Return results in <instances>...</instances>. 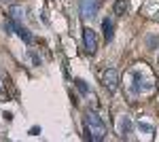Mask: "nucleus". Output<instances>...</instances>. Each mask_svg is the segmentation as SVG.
<instances>
[{
  "instance_id": "obj_4",
  "label": "nucleus",
  "mask_w": 159,
  "mask_h": 142,
  "mask_svg": "<svg viewBox=\"0 0 159 142\" xmlns=\"http://www.w3.org/2000/svg\"><path fill=\"white\" fill-rule=\"evenodd\" d=\"M83 45H85L87 53H96V49H98V36H96V32L91 28L83 30Z\"/></svg>"
},
{
  "instance_id": "obj_11",
  "label": "nucleus",
  "mask_w": 159,
  "mask_h": 142,
  "mask_svg": "<svg viewBox=\"0 0 159 142\" xmlns=\"http://www.w3.org/2000/svg\"><path fill=\"white\" fill-rule=\"evenodd\" d=\"M17 34L21 36V38L25 40V43H30V40H32V36L28 34V30H25V28H21V25H17Z\"/></svg>"
},
{
  "instance_id": "obj_6",
  "label": "nucleus",
  "mask_w": 159,
  "mask_h": 142,
  "mask_svg": "<svg viewBox=\"0 0 159 142\" xmlns=\"http://www.w3.org/2000/svg\"><path fill=\"white\" fill-rule=\"evenodd\" d=\"M102 30H104V38L106 40H112V30H115V24H112V19H104L102 21Z\"/></svg>"
},
{
  "instance_id": "obj_3",
  "label": "nucleus",
  "mask_w": 159,
  "mask_h": 142,
  "mask_svg": "<svg viewBox=\"0 0 159 142\" xmlns=\"http://www.w3.org/2000/svg\"><path fill=\"white\" fill-rule=\"evenodd\" d=\"M102 83H104V87L108 91H117V87H119V72H117V68L102 70Z\"/></svg>"
},
{
  "instance_id": "obj_8",
  "label": "nucleus",
  "mask_w": 159,
  "mask_h": 142,
  "mask_svg": "<svg viewBox=\"0 0 159 142\" xmlns=\"http://www.w3.org/2000/svg\"><path fill=\"white\" fill-rule=\"evenodd\" d=\"M112 11H115V15H125L127 13V2L125 0H117L115 7H112Z\"/></svg>"
},
{
  "instance_id": "obj_5",
  "label": "nucleus",
  "mask_w": 159,
  "mask_h": 142,
  "mask_svg": "<svg viewBox=\"0 0 159 142\" xmlns=\"http://www.w3.org/2000/svg\"><path fill=\"white\" fill-rule=\"evenodd\" d=\"M98 13V0H81V17L93 19Z\"/></svg>"
},
{
  "instance_id": "obj_7",
  "label": "nucleus",
  "mask_w": 159,
  "mask_h": 142,
  "mask_svg": "<svg viewBox=\"0 0 159 142\" xmlns=\"http://www.w3.org/2000/svg\"><path fill=\"white\" fill-rule=\"evenodd\" d=\"M119 127H121V134H123V136L132 134V121H129L127 117H121V121H119Z\"/></svg>"
},
{
  "instance_id": "obj_13",
  "label": "nucleus",
  "mask_w": 159,
  "mask_h": 142,
  "mask_svg": "<svg viewBox=\"0 0 159 142\" xmlns=\"http://www.w3.org/2000/svg\"><path fill=\"white\" fill-rule=\"evenodd\" d=\"M2 2H11V0H2Z\"/></svg>"
},
{
  "instance_id": "obj_2",
  "label": "nucleus",
  "mask_w": 159,
  "mask_h": 142,
  "mask_svg": "<svg viewBox=\"0 0 159 142\" xmlns=\"http://www.w3.org/2000/svg\"><path fill=\"white\" fill-rule=\"evenodd\" d=\"M85 131H87V138L93 142H100L106 138V125L102 123V119L96 112H87L85 115Z\"/></svg>"
},
{
  "instance_id": "obj_12",
  "label": "nucleus",
  "mask_w": 159,
  "mask_h": 142,
  "mask_svg": "<svg viewBox=\"0 0 159 142\" xmlns=\"http://www.w3.org/2000/svg\"><path fill=\"white\" fill-rule=\"evenodd\" d=\"M74 83H76V87H79V89H81V94H87V91H89V89H87V85H85V81H83V79H76V81H74Z\"/></svg>"
},
{
  "instance_id": "obj_1",
  "label": "nucleus",
  "mask_w": 159,
  "mask_h": 142,
  "mask_svg": "<svg viewBox=\"0 0 159 142\" xmlns=\"http://www.w3.org/2000/svg\"><path fill=\"white\" fill-rule=\"evenodd\" d=\"M129 91L134 95H147L151 94L153 89H155V83H153V76H151V72L144 68V64H140L138 68L129 72Z\"/></svg>"
},
{
  "instance_id": "obj_10",
  "label": "nucleus",
  "mask_w": 159,
  "mask_h": 142,
  "mask_svg": "<svg viewBox=\"0 0 159 142\" xmlns=\"http://www.w3.org/2000/svg\"><path fill=\"white\" fill-rule=\"evenodd\" d=\"M138 130L140 131H147V134H153V125H151V123H144V121H138Z\"/></svg>"
},
{
  "instance_id": "obj_9",
  "label": "nucleus",
  "mask_w": 159,
  "mask_h": 142,
  "mask_svg": "<svg viewBox=\"0 0 159 142\" xmlns=\"http://www.w3.org/2000/svg\"><path fill=\"white\" fill-rule=\"evenodd\" d=\"M24 17V7H11V19L13 21H21Z\"/></svg>"
}]
</instances>
